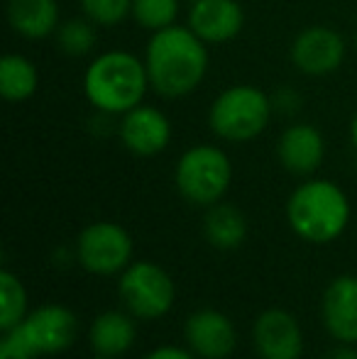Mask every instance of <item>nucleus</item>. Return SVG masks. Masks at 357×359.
I'll use <instances>...</instances> for the list:
<instances>
[{"label": "nucleus", "mask_w": 357, "mask_h": 359, "mask_svg": "<svg viewBox=\"0 0 357 359\" xmlns=\"http://www.w3.org/2000/svg\"><path fill=\"white\" fill-rule=\"evenodd\" d=\"M137 342V318L130 311H103L88 325L90 352L120 359Z\"/></svg>", "instance_id": "dca6fc26"}, {"label": "nucleus", "mask_w": 357, "mask_h": 359, "mask_svg": "<svg viewBox=\"0 0 357 359\" xmlns=\"http://www.w3.org/2000/svg\"><path fill=\"white\" fill-rule=\"evenodd\" d=\"M118 137L125 149L135 156H157L172 142V123L154 105H137L120 115Z\"/></svg>", "instance_id": "f8f14e48"}, {"label": "nucleus", "mask_w": 357, "mask_h": 359, "mask_svg": "<svg viewBox=\"0 0 357 359\" xmlns=\"http://www.w3.org/2000/svg\"><path fill=\"white\" fill-rule=\"evenodd\" d=\"M144 67L154 93L162 98H184L208 74V44L189 25H172L152 32L144 47Z\"/></svg>", "instance_id": "f257e3e1"}, {"label": "nucleus", "mask_w": 357, "mask_h": 359, "mask_svg": "<svg viewBox=\"0 0 357 359\" xmlns=\"http://www.w3.org/2000/svg\"><path fill=\"white\" fill-rule=\"evenodd\" d=\"M286 222L299 240L330 245L348 230L353 205L343 189L328 179H306L286 201Z\"/></svg>", "instance_id": "f03ea898"}, {"label": "nucleus", "mask_w": 357, "mask_h": 359, "mask_svg": "<svg viewBox=\"0 0 357 359\" xmlns=\"http://www.w3.org/2000/svg\"><path fill=\"white\" fill-rule=\"evenodd\" d=\"M174 184L181 198L198 208L220 203L233 184V161L215 144H194L179 156Z\"/></svg>", "instance_id": "39448f33"}, {"label": "nucleus", "mask_w": 357, "mask_h": 359, "mask_svg": "<svg viewBox=\"0 0 357 359\" xmlns=\"http://www.w3.org/2000/svg\"><path fill=\"white\" fill-rule=\"evenodd\" d=\"M271 103H274V110H284V113H291V110L299 108V95L294 90H276L271 95Z\"/></svg>", "instance_id": "a878e982"}, {"label": "nucleus", "mask_w": 357, "mask_h": 359, "mask_svg": "<svg viewBox=\"0 0 357 359\" xmlns=\"http://www.w3.org/2000/svg\"><path fill=\"white\" fill-rule=\"evenodd\" d=\"M90 359H113V357H98V355H93Z\"/></svg>", "instance_id": "c85d7f7f"}, {"label": "nucleus", "mask_w": 357, "mask_h": 359, "mask_svg": "<svg viewBox=\"0 0 357 359\" xmlns=\"http://www.w3.org/2000/svg\"><path fill=\"white\" fill-rule=\"evenodd\" d=\"M276 159L289 174L314 176L325 159V140L318 128L294 123L276 140Z\"/></svg>", "instance_id": "2eb2a0df"}, {"label": "nucleus", "mask_w": 357, "mask_h": 359, "mask_svg": "<svg viewBox=\"0 0 357 359\" xmlns=\"http://www.w3.org/2000/svg\"><path fill=\"white\" fill-rule=\"evenodd\" d=\"M95 37H98V25L90 22L86 15L64 20V22L59 25L57 34H54L57 47L62 49L67 57H74V59H81L93 52Z\"/></svg>", "instance_id": "412c9836"}, {"label": "nucleus", "mask_w": 357, "mask_h": 359, "mask_svg": "<svg viewBox=\"0 0 357 359\" xmlns=\"http://www.w3.org/2000/svg\"><path fill=\"white\" fill-rule=\"evenodd\" d=\"M184 342L198 359H228L238 350V330L223 311L198 308L184 320Z\"/></svg>", "instance_id": "9d476101"}, {"label": "nucleus", "mask_w": 357, "mask_h": 359, "mask_svg": "<svg viewBox=\"0 0 357 359\" xmlns=\"http://www.w3.org/2000/svg\"><path fill=\"white\" fill-rule=\"evenodd\" d=\"M15 330L37 357L64 355L79 340V316L64 303H44L32 308Z\"/></svg>", "instance_id": "6e6552de"}, {"label": "nucleus", "mask_w": 357, "mask_h": 359, "mask_svg": "<svg viewBox=\"0 0 357 359\" xmlns=\"http://www.w3.org/2000/svg\"><path fill=\"white\" fill-rule=\"evenodd\" d=\"M350 140H353V144L357 149V113L353 115V123H350Z\"/></svg>", "instance_id": "cd10ccee"}, {"label": "nucleus", "mask_w": 357, "mask_h": 359, "mask_svg": "<svg viewBox=\"0 0 357 359\" xmlns=\"http://www.w3.org/2000/svg\"><path fill=\"white\" fill-rule=\"evenodd\" d=\"M142 359H198L189 347H177V345H159L154 350H149Z\"/></svg>", "instance_id": "393cba45"}, {"label": "nucleus", "mask_w": 357, "mask_h": 359, "mask_svg": "<svg viewBox=\"0 0 357 359\" xmlns=\"http://www.w3.org/2000/svg\"><path fill=\"white\" fill-rule=\"evenodd\" d=\"M289 59L306 76H328L345 62V39L325 25L301 29L289 47Z\"/></svg>", "instance_id": "1a4fd4ad"}, {"label": "nucleus", "mask_w": 357, "mask_h": 359, "mask_svg": "<svg viewBox=\"0 0 357 359\" xmlns=\"http://www.w3.org/2000/svg\"><path fill=\"white\" fill-rule=\"evenodd\" d=\"M323 327L340 345H357V276H335L321 298Z\"/></svg>", "instance_id": "ddd939ff"}, {"label": "nucleus", "mask_w": 357, "mask_h": 359, "mask_svg": "<svg viewBox=\"0 0 357 359\" xmlns=\"http://www.w3.org/2000/svg\"><path fill=\"white\" fill-rule=\"evenodd\" d=\"M186 25L206 44H228L243 32L245 10L238 0H191Z\"/></svg>", "instance_id": "4468645a"}, {"label": "nucleus", "mask_w": 357, "mask_h": 359, "mask_svg": "<svg viewBox=\"0 0 357 359\" xmlns=\"http://www.w3.org/2000/svg\"><path fill=\"white\" fill-rule=\"evenodd\" d=\"M8 25L22 39H47L54 37L62 25L57 0H8L5 3Z\"/></svg>", "instance_id": "f3484780"}, {"label": "nucleus", "mask_w": 357, "mask_h": 359, "mask_svg": "<svg viewBox=\"0 0 357 359\" xmlns=\"http://www.w3.org/2000/svg\"><path fill=\"white\" fill-rule=\"evenodd\" d=\"M0 298H3V306H0V332L15 330L27 318V313L32 311L29 308L27 288H25L22 279L15 271H0Z\"/></svg>", "instance_id": "aec40b11"}, {"label": "nucleus", "mask_w": 357, "mask_h": 359, "mask_svg": "<svg viewBox=\"0 0 357 359\" xmlns=\"http://www.w3.org/2000/svg\"><path fill=\"white\" fill-rule=\"evenodd\" d=\"M181 0H133L130 18L149 32H159L177 25Z\"/></svg>", "instance_id": "4be33fe9"}, {"label": "nucleus", "mask_w": 357, "mask_h": 359, "mask_svg": "<svg viewBox=\"0 0 357 359\" xmlns=\"http://www.w3.org/2000/svg\"><path fill=\"white\" fill-rule=\"evenodd\" d=\"M323 359H357V350L353 345H340L335 350H330Z\"/></svg>", "instance_id": "bb28decb"}, {"label": "nucleus", "mask_w": 357, "mask_h": 359, "mask_svg": "<svg viewBox=\"0 0 357 359\" xmlns=\"http://www.w3.org/2000/svg\"><path fill=\"white\" fill-rule=\"evenodd\" d=\"M149 88L144 59L125 49H110L93 59L83 72V95L100 115H125L142 105Z\"/></svg>", "instance_id": "7ed1b4c3"}, {"label": "nucleus", "mask_w": 357, "mask_h": 359, "mask_svg": "<svg viewBox=\"0 0 357 359\" xmlns=\"http://www.w3.org/2000/svg\"><path fill=\"white\" fill-rule=\"evenodd\" d=\"M203 237L213 250L235 252L248 240V217L233 203H215L206 208Z\"/></svg>", "instance_id": "a211bd4d"}, {"label": "nucleus", "mask_w": 357, "mask_h": 359, "mask_svg": "<svg viewBox=\"0 0 357 359\" xmlns=\"http://www.w3.org/2000/svg\"><path fill=\"white\" fill-rule=\"evenodd\" d=\"M118 293L125 311L137 320H159L177 303V284L162 264L149 259H133L120 274Z\"/></svg>", "instance_id": "423d86ee"}, {"label": "nucleus", "mask_w": 357, "mask_h": 359, "mask_svg": "<svg viewBox=\"0 0 357 359\" xmlns=\"http://www.w3.org/2000/svg\"><path fill=\"white\" fill-rule=\"evenodd\" d=\"M0 359H37L18 330H8L0 337Z\"/></svg>", "instance_id": "b1692460"}, {"label": "nucleus", "mask_w": 357, "mask_h": 359, "mask_svg": "<svg viewBox=\"0 0 357 359\" xmlns=\"http://www.w3.org/2000/svg\"><path fill=\"white\" fill-rule=\"evenodd\" d=\"M252 345L260 359H301L304 330L294 313L267 308L252 323Z\"/></svg>", "instance_id": "9b49d317"}, {"label": "nucleus", "mask_w": 357, "mask_h": 359, "mask_svg": "<svg viewBox=\"0 0 357 359\" xmlns=\"http://www.w3.org/2000/svg\"><path fill=\"white\" fill-rule=\"evenodd\" d=\"M39 88V72L22 54H5L0 59V95L8 103H25Z\"/></svg>", "instance_id": "6ab92c4d"}, {"label": "nucleus", "mask_w": 357, "mask_h": 359, "mask_svg": "<svg viewBox=\"0 0 357 359\" xmlns=\"http://www.w3.org/2000/svg\"><path fill=\"white\" fill-rule=\"evenodd\" d=\"M274 103L262 88L248 83L220 90L208 108V128L218 140L243 144L267 130Z\"/></svg>", "instance_id": "20e7f679"}, {"label": "nucleus", "mask_w": 357, "mask_h": 359, "mask_svg": "<svg viewBox=\"0 0 357 359\" xmlns=\"http://www.w3.org/2000/svg\"><path fill=\"white\" fill-rule=\"evenodd\" d=\"M133 235L113 220H95L86 225L74 247L79 266L93 276H120L133 264Z\"/></svg>", "instance_id": "0eeeda50"}, {"label": "nucleus", "mask_w": 357, "mask_h": 359, "mask_svg": "<svg viewBox=\"0 0 357 359\" xmlns=\"http://www.w3.org/2000/svg\"><path fill=\"white\" fill-rule=\"evenodd\" d=\"M81 13L98 27H115L133 13V0H79Z\"/></svg>", "instance_id": "5701e85b"}]
</instances>
